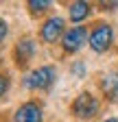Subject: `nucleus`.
Returning <instances> with one entry per match:
<instances>
[{
    "instance_id": "5",
    "label": "nucleus",
    "mask_w": 118,
    "mask_h": 122,
    "mask_svg": "<svg viewBox=\"0 0 118 122\" xmlns=\"http://www.w3.org/2000/svg\"><path fill=\"white\" fill-rule=\"evenodd\" d=\"M16 122H42V107L37 102H24L13 116Z\"/></svg>"
},
{
    "instance_id": "10",
    "label": "nucleus",
    "mask_w": 118,
    "mask_h": 122,
    "mask_svg": "<svg viewBox=\"0 0 118 122\" xmlns=\"http://www.w3.org/2000/svg\"><path fill=\"white\" fill-rule=\"evenodd\" d=\"M28 7H31L33 13H39V11H44V9L48 7V2H46V0H31V2H28Z\"/></svg>"
},
{
    "instance_id": "7",
    "label": "nucleus",
    "mask_w": 118,
    "mask_h": 122,
    "mask_svg": "<svg viewBox=\"0 0 118 122\" xmlns=\"http://www.w3.org/2000/svg\"><path fill=\"white\" fill-rule=\"evenodd\" d=\"M33 52H35V41L33 39L26 37V39L18 41V46H16V61H18V66H26L28 61H31Z\"/></svg>"
},
{
    "instance_id": "8",
    "label": "nucleus",
    "mask_w": 118,
    "mask_h": 122,
    "mask_svg": "<svg viewBox=\"0 0 118 122\" xmlns=\"http://www.w3.org/2000/svg\"><path fill=\"white\" fill-rule=\"evenodd\" d=\"M101 87H103V92H105L109 98H118V70L105 74V79H103Z\"/></svg>"
},
{
    "instance_id": "14",
    "label": "nucleus",
    "mask_w": 118,
    "mask_h": 122,
    "mask_svg": "<svg viewBox=\"0 0 118 122\" xmlns=\"http://www.w3.org/2000/svg\"><path fill=\"white\" fill-rule=\"evenodd\" d=\"M105 122H118V120H116V118H109V120H105Z\"/></svg>"
},
{
    "instance_id": "13",
    "label": "nucleus",
    "mask_w": 118,
    "mask_h": 122,
    "mask_svg": "<svg viewBox=\"0 0 118 122\" xmlns=\"http://www.w3.org/2000/svg\"><path fill=\"white\" fill-rule=\"evenodd\" d=\"M75 72H77V74H83V66L77 63V66H75Z\"/></svg>"
},
{
    "instance_id": "11",
    "label": "nucleus",
    "mask_w": 118,
    "mask_h": 122,
    "mask_svg": "<svg viewBox=\"0 0 118 122\" xmlns=\"http://www.w3.org/2000/svg\"><path fill=\"white\" fill-rule=\"evenodd\" d=\"M7 85H9V81H7V76H5L2 72H0V96H2L5 92H7Z\"/></svg>"
},
{
    "instance_id": "9",
    "label": "nucleus",
    "mask_w": 118,
    "mask_h": 122,
    "mask_svg": "<svg viewBox=\"0 0 118 122\" xmlns=\"http://www.w3.org/2000/svg\"><path fill=\"white\" fill-rule=\"evenodd\" d=\"M90 15V5L87 2H72L70 5V20L72 22H81Z\"/></svg>"
},
{
    "instance_id": "1",
    "label": "nucleus",
    "mask_w": 118,
    "mask_h": 122,
    "mask_svg": "<svg viewBox=\"0 0 118 122\" xmlns=\"http://www.w3.org/2000/svg\"><path fill=\"white\" fill-rule=\"evenodd\" d=\"M112 39H114V30L109 24H98L92 35H90V48L94 52H105L109 46H112Z\"/></svg>"
},
{
    "instance_id": "4",
    "label": "nucleus",
    "mask_w": 118,
    "mask_h": 122,
    "mask_svg": "<svg viewBox=\"0 0 118 122\" xmlns=\"http://www.w3.org/2000/svg\"><path fill=\"white\" fill-rule=\"evenodd\" d=\"M87 39V28L85 26H72L68 33L64 35V50L68 52H77Z\"/></svg>"
},
{
    "instance_id": "12",
    "label": "nucleus",
    "mask_w": 118,
    "mask_h": 122,
    "mask_svg": "<svg viewBox=\"0 0 118 122\" xmlns=\"http://www.w3.org/2000/svg\"><path fill=\"white\" fill-rule=\"evenodd\" d=\"M7 30H9V28H7V22H5V20H0V41L7 37Z\"/></svg>"
},
{
    "instance_id": "6",
    "label": "nucleus",
    "mask_w": 118,
    "mask_h": 122,
    "mask_svg": "<svg viewBox=\"0 0 118 122\" xmlns=\"http://www.w3.org/2000/svg\"><path fill=\"white\" fill-rule=\"evenodd\" d=\"M61 33H64V20L61 18H50L46 24L42 26V39L48 41V44L57 41Z\"/></svg>"
},
{
    "instance_id": "2",
    "label": "nucleus",
    "mask_w": 118,
    "mask_h": 122,
    "mask_svg": "<svg viewBox=\"0 0 118 122\" xmlns=\"http://www.w3.org/2000/svg\"><path fill=\"white\" fill-rule=\"evenodd\" d=\"M53 83H55V68H50V66L37 68L35 72L28 74V79H26V85L31 89H48Z\"/></svg>"
},
{
    "instance_id": "3",
    "label": "nucleus",
    "mask_w": 118,
    "mask_h": 122,
    "mask_svg": "<svg viewBox=\"0 0 118 122\" xmlns=\"http://www.w3.org/2000/svg\"><path fill=\"white\" fill-rule=\"evenodd\" d=\"M72 111H75L77 118H92L96 111H98V100L87 94V92H83V94L77 96V100L72 102Z\"/></svg>"
}]
</instances>
